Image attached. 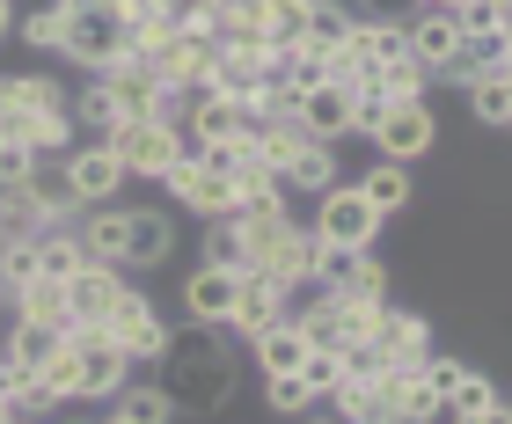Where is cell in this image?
Here are the masks:
<instances>
[{"label": "cell", "mask_w": 512, "mask_h": 424, "mask_svg": "<svg viewBox=\"0 0 512 424\" xmlns=\"http://www.w3.org/2000/svg\"><path fill=\"white\" fill-rule=\"evenodd\" d=\"M81 264H88V256H81V234L74 227H44L37 234V278H59V286H66Z\"/></svg>", "instance_id": "83f0119b"}, {"label": "cell", "mask_w": 512, "mask_h": 424, "mask_svg": "<svg viewBox=\"0 0 512 424\" xmlns=\"http://www.w3.org/2000/svg\"><path fill=\"white\" fill-rule=\"evenodd\" d=\"M205 264H220V271H249V242H242V227H235V220H205Z\"/></svg>", "instance_id": "e575fe53"}, {"label": "cell", "mask_w": 512, "mask_h": 424, "mask_svg": "<svg viewBox=\"0 0 512 424\" xmlns=\"http://www.w3.org/2000/svg\"><path fill=\"white\" fill-rule=\"evenodd\" d=\"M249 344H256V366H264V373H300V359L315 351V344H308V329H300L293 315H286V322H271L264 337H249Z\"/></svg>", "instance_id": "cb8c5ba5"}, {"label": "cell", "mask_w": 512, "mask_h": 424, "mask_svg": "<svg viewBox=\"0 0 512 424\" xmlns=\"http://www.w3.org/2000/svg\"><path fill=\"white\" fill-rule=\"evenodd\" d=\"M169 403L176 410H191V417H213V410H227V395H235V351H227L213 329H198L191 322V337H169Z\"/></svg>", "instance_id": "6da1fadb"}, {"label": "cell", "mask_w": 512, "mask_h": 424, "mask_svg": "<svg viewBox=\"0 0 512 424\" xmlns=\"http://www.w3.org/2000/svg\"><path fill=\"white\" fill-rule=\"evenodd\" d=\"M66 8V37H59V52L88 66V74H103L110 59H125V30H132V15L118 8V0H59Z\"/></svg>", "instance_id": "7a4b0ae2"}, {"label": "cell", "mask_w": 512, "mask_h": 424, "mask_svg": "<svg viewBox=\"0 0 512 424\" xmlns=\"http://www.w3.org/2000/svg\"><path fill=\"white\" fill-rule=\"evenodd\" d=\"M103 337H110V344H118L125 359L139 366V359H161L176 329H169V322L154 315V300H147V293H125V300H118V315L103 322Z\"/></svg>", "instance_id": "30bf717a"}, {"label": "cell", "mask_w": 512, "mask_h": 424, "mask_svg": "<svg viewBox=\"0 0 512 424\" xmlns=\"http://www.w3.org/2000/svg\"><path fill=\"white\" fill-rule=\"evenodd\" d=\"M300 424H352V417H337L330 403H315V410H308V417H300Z\"/></svg>", "instance_id": "f6af8a7d"}, {"label": "cell", "mask_w": 512, "mask_h": 424, "mask_svg": "<svg viewBox=\"0 0 512 424\" xmlns=\"http://www.w3.org/2000/svg\"><path fill=\"white\" fill-rule=\"evenodd\" d=\"M330 249H374L381 242V212L359 198V183H330V191L315 198V220H308Z\"/></svg>", "instance_id": "5b68a950"}, {"label": "cell", "mask_w": 512, "mask_h": 424, "mask_svg": "<svg viewBox=\"0 0 512 424\" xmlns=\"http://www.w3.org/2000/svg\"><path fill=\"white\" fill-rule=\"evenodd\" d=\"M22 198H30V205H37V212H44L52 227H66L74 212H88V205L74 198V176H66V154H59V161H37V169H30V183H22Z\"/></svg>", "instance_id": "ffe728a7"}, {"label": "cell", "mask_w": 512, "mask_h": 424, "mask_svg": "<svg viewBox=\"0 0 512 424\" xmlns=\"http://www.w3.org/2000/svg\"><path fill=\"white\" fill-rule=\"evenodd\" d=\"M359 198L374 205L381 220H388V212H403L410 205V169H403V161H374V169L359 176Z\"/></svg>", "instance_id": "4316f807"}, {"label": "cell", "mask_w": 512, "mask_h": 424, "mask_svg": "<svg viewBox=\"0 0 512 424\" xmlns=\"http://www.w3.org/2000/svg\"><path fill=\"white\" fill-rule=\"evenodd\" d=\"M96 81L110 88V103H118L125 125H132V117H169V125H176V110H183V96H169V88L154 81V66H139L132 52H125V59H110Z\"/></svg>", "instance_id": "8992f818"}, {"label": "cell", "mask_w": 512, "mask_h": 424, "mask_svg": "<svg viewBox=\"0 0 512 424\" xmlns=\"http://www.w3.org/2000/svg\"><path fill=\"white\" fill-rule=\"evenodd\" d=\"M44 227H52V220H44L22 191H0V242H37Z\"/></svg>", "instance_id": "836d02e7"}, {"label": "cell", "mask_w": 512, "mask_h": 424, "mask_svg": "<svg viewBox=\"0 0 512 424\" xmlns=\"http://www.w3.org/2000/svg\"><path fill=\"white\" fill-rule=\"evenodd\" d=\"M161 183H169V191H176V205H191L198 220H235V205H242L235 176H227V169H205V161H198L191 147L176 154V169L161 176Z\"/></svg>", "instance_id": "52a82bcc"}, {"label": "cell", "mask_w": 512, "mask_h": 424, "mask_svg": "<svg viewBox=\"0 0 512 424\" xmlns=\"http://www.w3.org/2000/svg\"><path fill=\"white\" fill-rule=\"evenodd\" d=\"M15 388H30V373H22V366L8 359V351H0V403H8V395H15Z\"/></svg>", "instance_id": "7bdbcfd3"}, {"label": "cell", "mask_w": 512, "mask_h": 424, "mask_svg": "<svg viewBox=\"0 0 512 424\" xmlns=\"http://www.w3.org/2000/svg\"><path fill=\"white\" fill-rule=\"evenodd\" d=\"M286 315H293V286L249 264L242 286H235V315H227V329H235V337H264V329L286 322Z\"/></svg>", "instance_id": "9c48e42d"}, {"label": "cell", "mask_w": 512, "mask_h": 424, "mask_svg": "<svg viewBox=\"0 0 512 424\" xmlns=\"http://www.w3.org/2000/svg\"><path fill=\"white\" fill-rule=\"evenodd\" d=\"M366 139H374V154L381 161H410L417 154H432L439 147V125H432V110H425V96H381V110H366V125H359Z\"/></svg>", "instance_id": "3957f363"}, {"label": "cell", "mask_w": 512, "mask_h": 424, "mask_svg": "<svg viewBox=\"0 0 512 424\" xmlns=\"http://www.w3.org/2000/svg\"><path fill=\"white\" fill-rule=\"evenodd\" d=\"M110 410H118L125 424H169L176 417V403H169V388H118V395H110Z\"/></svg>", "instance_id": "4dcf8cb0"}, {"label": "cell", "mask_w": 512, "mask_h": 424, "mask_svg": "<svg viewBox=\"0 0 512 424\" xmlns=\"http://www.w3.org/2000/svg\"><path fill=\"white\" fill-rule=\"evenodd\" d=\"M264 410H278V417H308L315 395H308V381H300V373H264Z\"/></svg>", "instance_id": "d590c367"}, {"label": "cell", "mask_w": 512, "mask_h": 424, "mask_svg": "<svg viewBox=\"0 0 512 424\" xmlns=\"http://www.w3.org/2000/svg\"><path fill=\"white\" fill-rule=\"evenodd\" d=\"M293 117H300L315 139H352V132H359V96H352L344 81H322V88H308V96L293 103Z\"/></svg>", "instance_id": "2e32d148"}, {"label": "cell", "mask_w": 512, "mask_h": 424, "mask_svg": "<svg viewBox=\"0 0 512 424\" xmlns=\"http://www.w3.org/2000/svg\"><path fill=\"white\" fill-rule=\"evenodd\" d=\"M374 81H381V96H425V81H432V74H425V66H417L410 52H395V59L374 66Z\"/></svg>", "instance_id": "f35d334b"}, {"label": "cell", "mask_w": 512, "mask_h": 424, "mask_svg": "<svg viewBox=\"0 0 512 424\" xmlns=\"http://www.w3.org/2000/svg\"><path fill=\"white\" fill-rule=\"evenodd\" d=\"M447 15H454L461 37H498V0H461V8H447Z\"/></svg>", "instance_id": "60d3db41"}, {"label": "cell", "mask_w": 512, "mask_h": 424, "mask_svg": "<svg viewBox=\"0 0 512 424\" xmlns=\"http://www.w3.org/2000/svg\"><path fill=\"white\" fill-rule=\"evenodd\" d=\"M0 424H15V417H8V403H0Z\"/></svg>", "instance_id": "681fc988"}, {"label": "cell", "mask_w": 512, "mask_h": 424, "mask_svg": "<svg viewBox=\"0 0 512 424\" xmlns=\"http://www.w3.org/2000/svg\"><path fill=\"white\" fill-rule=\"evenodd\" d=\"M74 359H81V403H110V395L132 381V359L103 329H74Z\"/></svg>", "instance_id": "7c38bea8"}, {"label": "cell", "mask_w": 512, "mask_h": 424, "mask_svg": "<svg viewBox=\"0 0 512 424\" xmlns=\"http://www.w3.org/2000/svg\"><path fill=\"white\" fill-rule=\"evenodd\" d=\"M125 271H110V264H81L74 278H66V322L74 329H103L110 315H118V300H125Z\"/></svg>", "instance_id": "8fae6325"}, {"label": "cell", "mask_w": 512, "mask_h": 424, "mask_svg": "<svg viewBox=\"0 0 512 424\" xmlns=\"http://www.w3.org/2000/svg\"><path fill=\"white\" fill-rule=\"evenodd\" d=\"M264 22H271V0H213V30L220 37H264Z\"/></svg>", "instance_id": "1f68e13d"}, {"label": "cell", "mask_w": 512, "mask_h": 424, "mask_svg": "<svg viewBox=\"0 0 512 424\" xmlns=\"http://www.w3.org/2000/svg\"><path fill=\"white\" fill-rule=\"evenodd\" d=\"M454 424H512V403H505V395H498V403H491V410H476V417H454Z\"/></svg>", "instance_id": "ee69618b"}, {"label": "cell", "mask_w": 512, "mask_h": 424, "mask_svg": "<svg viewBox=\"0 0 512 424\" xmlns=\"http://www.w3.org/2000/svg\"><path fill=\"white\" fill-rule=\"evenodd\" d=\"M0 351H8L22 373H37L44 359H59V351H66V329H52V322H22V315H15V329H8V344H0Z\"/></svg>", "instance_id": "d4e9b609"}, {"label": "cell", "mask_w": 512, "mask_h": 424, "mask_svg": "<svg viewBox=\"0 0 512 424\" xmlns=\"http://www.w3.org/2000/svg\"><path fill=\"white\" fill-rule=\"evenodd\" d=\"M505 132H512V125H505Z\"/></svg>", "instance_id": "816d5d0a"}, {"label": "cell", "mask_w": 512, "mask_h": 424, "mask_svg": "<svg viewBox=\"0 0 512 424\" xmlns=\"http://www.w3.org/2000/svg\"><path fill=\"white\" fill-rule=\"evenodd\" d=\"M169 249H176V227H169V212H125V271H161L169 264Z\"/></svg>", "instance_id": "d6986e66"}, {"label": "cell", "mask_w": 512, "mask_h": 424, "mask_svg": "<svg viewBox=\"0 0 512 424\" xmlns=\"http://www.w3.org/2000/svg\"><path fill=\"white\" fill-rule=\"evenodd\" d=\"M8 300H15V315H22V322L74 329V322H66V286H59V278H30V286H22V293H8Z\"/></svg>", "instance_id": "f1b7e54d"}, {"label": "cell", "mask_w": 512, "mask_h": 424, "mask_svg": "<svg viewBox=\"0 0 512 424\" xmlns=\"http://www.w3.org/2000/svg\"><path fill=\"white\" fill-rule=\"evenodd\" d=\"M235 286H242V271L198 264L191 278H183V315H191L198 329H227V315H235Z\"/></svg>", "instance_id": "9a60e30c"}, {"label": "cell", "mask_w": 512, "mask_h": 424, "mask_svg": "<svg viewBox=\"0 0 512 424\" xmlns=\"http://www.w3.org/2000/svg\"><path fill=\"white\" fill-rule=\"evenodd\" d=\"M74 234H81V256H88V264L125 271V212H118V205H96Z\"/></svg>", "instance_id": "7402d4cb"}, {"label": "cell", "mask_w": 512, "mask_h": 424, "mask_svg": "<svg viewBox=\"0 0 512 424\" xmlns=\"http://www.w3.org/2000/svg\"><path fill=\"white\" fill-rule=\"evenodd\" d=\"M315 293H344V300H388V271H381V256H374V249H330V242H322Z\"/></svg>", "instance_id": "ba28073f"}, {"label": "cell", "mask_w": 512, "mask_h": 424, "mask_svg": "<svg viewBox=\"0 0 512 424\" xmlns=\"http://www.w3.org/2000/svg\"><path fill=\"white\" fill-rule=\"evenodd\" d=\"M315 264H322V234L300 227V220H286V227L271 234V249H264V264H256V271L286 278V286L300 293V286H315Z\"/></svg>", "instance_id": "5bb4252c"}, {"label": "cell", "mask_w": 512, "mask_h": 424, "mask_svg": "<svg viewBox=\"0 0 512 424\" xmlns=\"http://www.w3.org/2000/svg\"><path fill=\"white\" fill-rule=\"evenodd\" d=\"M15 30V0H0V37H8Z\"/></svg>", "instance_id": "7dc6e473"}, {"label": "cell", "mask_w": 512, "mask_h": 424, "mask_svg": "<svg viewBox=\"0 0 512 424\" xmlns=\"http://www.w3.org/2000/svg\"><path fill=\"white\" fill-rule=\"evenodd\" d=\"M469 110H476V125L505 132V125H512V88H505V74H483V81H469Z\"/></svg>", "instance_id": "d6a6232c"}, {"label": "cell", "mask_w": 512, "mask_h": 424, "mask_svg": "<svg viewBox=\"0 0 512 424\" xmlns=\"http://www.w3.org/2000/svg\"><path fill=\"white\" fill-rule=\"evenodd\" d=\"M359 8H366V15H403L410 0H359Z\"/></svg>", "instance_id": "bcb514c9"}, {"label": "cell", "mask_w": 512, "mask_h": 424, "mask_svg": "<svg viewBox=\"0 0 512 424\" xmlns=\"http://www.w3.org/2000/svg\"><path fill=\"white\" fill-rule=\"evenodd\" d=\"M403 44H410V59L425 66V74H439V66L461 52V30H454L447 8H410L403 15Z\"/></svg>", "instance_id": "e0dca14e"}, {"label": "cell", "mask_w": 512, "mask_h": 424, "mask_svg": "<svg viewBox=\"0 0 512 424\" xmlns=\"http://www.w3.org/2000/svg\"><path fill=\"white\" fill-rule=\"evenodd\" d=\"M66 117H74V132H88L81 147H110V139H118V125H125L118 103H110V88H103L96 74H88V88L74 96V110H66Z\"/></svg>", "instance_id": "603a6c76"}, {"label": "cell", "mask_w": 512, "mask_h": 424, "mask_svg": "<svg viewBox=\"0 0 512 424\" xmlns=\"http://www.w3.org/2000/svg\"><path fill=\"white\" fill-rule=\"evenodd\" d=\"M30 169H37V154L22 147V139H0V191H22Z\"/></svg>", "instance_id": "b9f144b4"}, {"label": "cell", "mask_w": 512, "mask_h": 424, "mask_svg": "<svg viewBox=\"0 0 512 424\" xmlns=\"http://www.w3.org/2000/svg\"><path fill=\"white\" fill-rule=\"evenodd\" d=\"M264 37H271V52H293V44L308 37V0H271Z\"/></svg>", "instance_id": "74e56055"}, {"label": "cell", "mask_w": 512, "mask_h": 424, "mask_svg": "<svg viewBox=\"0 0 512 424\" xmlns=\"http://www.w3.org/2000/svg\"><path fill=\"white\" fill-rule=\"evenodd\" d=\"M491 403H498V381H491V373L461 366L454 381H447V424H454V417H476V410H491Z\"/></svg>", "instance_id": "f546056e"}, {"label": "cell", "mask_w": 512, "mask_h": 424, "mask_svg": "<svg viewBox=\"0 0 512 424\" xmlns=\"http://www.w3.org/2000/svg\"><path fill=\"white\" fill-rule=\"evenodd\" d=\"M300 381H308V395H315V403H330V395H337V381H344V351H308V359H300Z\"/></svg>", "instance_id": "ab89813d"}, {"label": "cell", "mask_w": 512, "mask_h": 424, "mask_svg": "<svg viewBox=\"0 0 512 424\" xmlns=\"http://www.w3.org/2000/svg\"><path fill=\"white\" fill-rule=\"evenodd\" d=\"M352 8H344V0H308V37H300V44H308V52H344V37H352Z\"/></svg>", "instance_id": "484cf974"}, {"label": "cell", "mask_w": 512, "mask_h": 424, "mask_svg": "<svg viewBox=\"0 0 512 424\" xmlns=\"http://www.w3.org/2000/svg\"><path fill=\"white\" fill-rule=\"evenodd\" d=\"M381 351V366H425L432 359V322L425 315H410V308H381V322H374V337H366Z\"/></svg>", "instance_id": "4fadbf2b"}, {"label": "cell", "mask_w": 512, "mask_h": 424, "mask_svg": "<svg viewBox=\"0 0 512 424\" xmlns=\"http://www.w3.org/2000/svg\"><path fill=\"white\" fill-rule=\"evenodd\" d=\"M66 424H103V417H66Z\"/></svg>", "instance_id": "c3c4849f"}, {"label": "cell", "mask_w": 512, "mask_h": 424, "mask_svg": "<svg viewBox=\"0 0 512 424\" xmlns=\"http://www.w3.org/2000/svg\"><path fill=\"white\" fill-rule=\"evenodd\" d=\"M388 424H410V417H388Z\"/></svg>", "instance_id": "f907efd6"}, {"label": "cell", "mask_w": 512, "mask_h": 424, "mask_svg": "<svg viewBox=\"0 0 512 424\" xmlns=\"http://www.w3.org/2000/svg\"><path fill=\"white\" fill-rule=\"evenodd\" d=\"M278 183H286V191H330V183H344L337 176V139H308V147H293L286 161H278Z\"/></svg>", "instance_id": "44dd1931"}, {"label": "cell", "mask_w": 512, "mask_h": 424, "mask_svg": "<svg viewBox=\"0 0 512 424\" xmlns=\"http://www.w3.org/2000/svg\"><path fill=\"white\" fill-rule=\"evenodd\" d=\"M15 30L30 52H59V37H66V8L52 0V8H30V15H15Z\"/></svg>", "instance_id": "8d00e7d4"}, {"label": "cell", "mask_w": 512, "mask_h": 424, "mask_svg": "<svg viewBox=\"0 0 512 424\" xmlns=\"http://www.w3.org/2000/svg\"><path fill=\"white\" fill-rule=\"evenodd\" d=\"M110 154L125 161V183H161L176 169V154H183V132L169 125V117H132V125H118Z\"/></svg>", "instance_id": "277c9868"}, {"label": "cell", "mask_w": 512, "mask_h": 424, "mask_svg": "<svg viewBox=\"0 0 512 424\" xmlns=\"http://www.w3.org/2000/svg\"><path fill=\"white\" fill-rule=\"evenodd\" d=\"M66 176H74V198H81L88 212L125 191V161L110 154V147H74V154H66Z\"/></svg>", "instance_id": "ac0fdd59"}]
</instances>
